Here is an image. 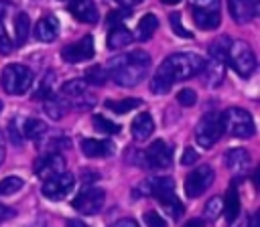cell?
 <instances>
[{
  "instance_id": "cell-1",
  "label": "cell",
  "mask_w": 260,
  "mask_h": 227,
  "mask_svg": "<svg viewBox=\"0 0 260 227\" xmlns=\"http://www.w3.org/2000/svg\"><path fill=\"white\" fill-rule=\"evenodd\" d=\"M205 59L197 53H173L169 55L150 81V91L156 95L169 93L175 81H185L201 73Z\"/></svg>"
},
{
  "instance_id": "cell-2",
  "label": "cell",
  "mask_w": 260,
  "mask_h": 227,
  "mask_svg": "<svg viewBox=\"0 0 260 227\" xmlns=\"http://www.w3.org/2000/svg\"><path fill=\"white\" fill-rule=\"evenodd\" d=\"M150 69V55L146 51H130L114 57L108 63V77L120 87H134L144 81Z\"/></svg>"
},
{
  "instance_id": "cell-3",
  "label": "cell",
  "mask_w": 260,
  "mask_h": 227,
  "mask_svg": "<svg viewBox=\"0 0 260 227\" xmlns=\"http://www.w3.org/2000/svg\"><path fill=\"white\" fill-rule=\"evenodd\" d=\"M142 191H144V195H152L173 219H179L183 215V211H185L183 203L175 197V182L169 176L148 178L146 182H142Z\"/></svg>"
},
{
  "instance_id": "cell-4",
  "label": "cell",
  "mask_w": 260,
  "mask_h": 227,
  "mask_svg": "<svg viewBox=\"0 0 260 227\" xmlns=\"http://www.w3.org/2000/svg\"><path fill=\"white\" fill-rule=\"evenodd\" d=\"M2 89L10 95H22L32 85V71L22 63H10L2 69L0 75Z\"/></svg>"
},
{
  "instance_id": "cell-5",
  "label": "cell",
  "mask_w": 260,
  "mask_h": 227,
  "mask_svg": "<svg viewBox=\"0 0 260 227\" xmlns=\"http://www.w3.org/2000/svg\"><path fill=\"white\" fill-rule=\"evenodd\" d=\"M221 116V126H223V132H228L230 136L234 138H252L254 132H256V126H254V120L252 116L242 109V107H228Z\"/></svg>"
},
{
  "instance_id": "cell-6",
  "label": "cell",
  "mask_w": 260,
  "mask_h": 227,
  "mask_svg": "<svg viewBox=\"0 0 260 227\" xmlns=\"http://www.w3.org/2000/svg\"><path fill=\"white\" fill-rule=\"evenodd\" d=\"M228 61H230V67H232L240 77H250V75L256 71V57H254V51H252L250 45L244 43V41H234V43H230Z\"/></svg>"
},
{
  "instance_id": "cell-7",
  "label": "cell",
  "mask_w": 260,
  "mask_h": 227,
  "mask_svg": "<svg viewBox=\"0 0 260 227\" xmlns=\"http://www.w3.org/2000/svg\"><path fill=\"white\" fill-rule=\"evenodd\" d=\"M221 134H223V126L219 114H205L195 126V142L203 150H209L221 138Z\"/></svg>"
},
{
  "instance_id": "cell-8",
  "label": "cell",
  "mask_w": 260,
  "mask_h": 227,
  "mask_svg": "<svg viewBox=\"0 0 260 227\" xmlns=\"http://www.w3.org/2000/svg\"><path fill=\"white\" fill-rule=\"evenodd\" d=\"M213 168L207 164H199L195 170H191L185 178V195L189 199H197L201 197L213 182Z\"/></svg>"
},
{
  "instance_id": "cell-9",
  "label": "cell",
  "mask_w": 260,
  "mask_h": 227,
  "mask_svg": "<svg viewBox=\"0 0 260 227\" xmlns=\"http://www.w3.org/2000/svg\"><path fill=\"white\" fill-rule=\"evenodd\" d=\"M75 186V178L73 174L69 172H61L57 176H51L47 180H43V186H41V193L45 199L49 201H63Z\"/></svg>"
},
{
  "instance_id": "cell-10",
  "label": "cell",
  "mask_w": 260,
  "mask_h": 227,
  "mask_svg": "<svg viewBox=\"0 0 260 227\" xmlns=\"http://www.w3.org/2000/svg\"><path fill=\"white\" fill-rule=\"evenodd\" d=\"M106 203V191L104 188H85L73 199V209L81 215H95L102 211Z\"/></svg>"
},
{
  "instance_id": "cell-11",
  "label": "cell",
  "mask_w": 260,
  "mask_h": 227,
  "mask_svg": "<svg viewBox=\"0 0 260 227\" xmlns=\"http://www.w3.org/2000/svg\"><path fill=\"white\" fill-rule=\"evenodd\" d=\"M144 162L148 168H169L173 162V148L165 140H154L144 152Z\"/></svg>"
},
{
  "instance_id": "cell-12",
  "label": "cell",
  "mask_w": 260,
  "mask_h": 227,
  "mask_svg": "<svg viewBox=\"0 0 260 227\" xmlns=\"http://www.w3.org/2000/svg\"><path fill=\"white\" fill-rule=\"evenodd\" d=\"M95 55V49H93V39L89 34L81 36L79 41L67 45L63 51H61V59L67 61V63H81V61H87Z\"/></svg>"
},
{
  "instance_id": "cell-13",
  "label": "cell",
  "mask_w": 260,
  "mask_h": 227,
  "mask_svg": "<svg viewBox=\"0 0 260 227\" xmlns=\"http://www.w3.org/2000/svg\"><path fill=\"white\" fill-rule=\"evenodd\" d=\"M35 174L39 176V178H43V180H47V178H51V176H57V174H61V172H65V158H63V154H59V152H49V154H45V156H41L37 162H35Z\"/></svg>"
},
{
  "instance_id": "cell-14",
  "label": "cell",
  "mask_w": 260,
  "mask_h": 227,
  "mask_svg": "<svg viewBox=\"0 0 260 227\" xmlns=\"http://www.w3.org/2000/svg\"><path fill=\"white\" fill-rule=\"evenodd\" d=\"M201 71H203L205 85L207 87H217L223 81V75H225V59L209 57V61H205Z\"/></svg>"
},
{
  "instance_id": "cell-15",
  "label": "cell",
  "mask_w": 260,
  "mask_h": 227,
  "mask_svg": "<svg viewBox=\"0 0 260 227\" xmlns=\"http://www.w3.org/2000/svg\"><path fill=\"white\" fill-rule=\"evenodd\" d=\"M250 152L244 150V148H232L223 154V164L234 172V174H240V172H246L250 168Z\"/></svg>"
},
{
  "instance_id": "cell-16",
  "label": "cell",
  "mask_w": 260,
  "mask_h": 227,
  "mask_svg": "<svg viewBox=\"0 0 260 227\" xmlns=\"http://www.w3.org/2000/svg\"><path fill=\"white\" fill-rule=\"evenodd\" d=\"M69 12L77 18V20H81V22H85V24H93V22H98V6L93 4V0H73L71 4H69Z\"/></svg>"
},
{
  "instance_id": "cell-17",
  "label": "cell",
  "mask_w": 260,
  "mask_h": 227,
  "mask_svg": "<svg viewBox=\"0 0 260 227\" xmlns=\"http://www.w3.org/2000/svg\"><path fill=\"white\" fill-rule=\"evenodd\" d=\"M81 152L87 158H104L114 152V144L110 140H98V138H83L81 140Z\"/></svg>"
},
{
  "instance_id": "cell-18",
  "label": "cell",
  "mask_w": 260,
  "mask_h": 227,
  "mask_svg": "<svg viewBox=\"0 0 260 227\" xmlns=\"http://www.w3.org/2000/svg\"><path fill=\"white\" fill-rule=\"evenodd\" d=\"M57 34H59V22H57V18L53 14L43 16L35 24V36L39 41H43V43H53L57 39Z\"/></svg>"
},
{
  "instance_id": "cell-19",
  "label": "cell",
  "mask_w": 260,
  "mask_h": 227,
  "mask_svg": "<svg viewBox=\"0 0 260 227\" xmlns=\"http://www.w3.org/2000/svg\"><path fill=\"white\" fill-rule=\"evenodd\" d=\"M130 132H132V138L138 142H144L146 138H150V134L154 132L152 116L150 114H138L130 124Z\"/></svg>"
},
{
  "instance_id": "cell-20",
  "label": "cell",
  "mask_w": 260,
  "mask_h": 227,
  "mask_svg": "<svg viewBox=\"0 0 260 227\" xmlns=\"http://www.w3.org/2000/svg\"><path fill=\"white\" fill-rule=\"evenodd\" d=\"M20 134H22V138H26V140L39 142L41 138L47 136V124L41 122V120H37V118L20 120Z\"/></svg>"
},
{
  "instance_id": "cell-21",
  "label": "cell",
  "mask_w": 260,
  "mask_h": 227,
  "mask_svg": "<svg viewBox=\"0 0 260 227\" xmlns=\"http://www.w3.org/2000/svg\"><path fill=\"white\" fill-rule=\"evenodd\" d=\"M228 10L238 24H246L256 16V8L246 4L244 0H228Z\"/></svg>"
},
{
  "instance_id": "cell-22",
  "label": "cell",
  "mask_w": 260,
  "mask_h": 227,
  "mask_svg": "<svg viewBox=\"0 0 260 227\" xmlns=\"http://www.w3.org/2000/svg\"><path fill=\"white\" fill-rule=\"evenodd\" d=\"M132 32L126 28V26H114V28H110V32H108V36H106V45H108V49L110 51H116V49H124V47H128L130 43H132Z\"/></svg>"
},
{
  "instance_id": "cell-23",
  "label": "cell",
  "mask_w": 260,
  "mask_h": 227,
  "mask_svg": "<svg viewBox=\"0 0 260 227\" xmlns=\"http://www.w3.org/2000/svg\"><path fill=\"white\" fill-rule=\"evenodd\" d=\"M156 28H158V18H156L152 12H148V14H144V16L138 20L134 39H138V41H148V39L154 34Z\"/></svg>"
},
{
  "instance_id": "cell-24",
  "label": "cell",
  "mask_w": 260,
  "mask_h": 227,
  "mask_svg": "<svg viewBox=\"0 0 260 227\" xmlns=\"http://www.w3.org/2000/svg\"><path fill=\"white\" fill-rule=\"evenodd\" d=\"M67 101L63 99V97H57V95H49L45 101H43V109H45V114L51 118V120H61L63 116H65V111H67Z\"/></svg>"
},
{
  "instance_id": "cell-25",
  "label": "cell",
  "mask_w": 260,
  "mask_h": 227,
  "mask_svg": "<svg viewBox=\"0 0 260 227\" xmlns=\"http://www.w3.org/2000/svg\"><path fill=\"white\" fill-rule=\"evenodd\" d=\"M55 81H57L55 71H47V73L43 75V79L37 83V87H35V91H32V97H35V99H47L49 95H53Z\"/></svg>"
},
{
  "instance_id": "cell-26",
  "label": "cell",
  "mask_w": 260,
  "mask_h": 227,
  "mask_svg": "<svg viewBox=\"0 0 260 227\" xmlns=\"http://www.w3.org/2000/svg\"><path fill=\"white\" fill-rule=\"evenodd\" d=\"M140 103H142V101H140V99H134V97H124V99H106V101H104L106 109H110V111H114V114H120V116H124V114H128L130 109L138 107Z\"/></svg>"
},
{
  "instance_id": "cell-27",
  "label": "cell",
  "mask_w": 260,
  "mask_h": 227,
  "mask_svg": "<svg viewBox=\"0 0 260 227\" xmlns=\"http://www.w3.org/2000/svg\"><path fill=\"white\" fill-rule=\"evenodd\" d=\"M221 211L225 213V219H228V221H234V219H238V215H240V197H238V191H236L234 184H232L230 191L225 193V205L221 207Z\"/></svg>"
},
{
  "instance_id": "cell-28",
  "label": "cell",
  "mask_w": 260,
  "mask_h": 227,
  "mask_svg": "<svg viewBox=\"0 0 260 227\" xmlns=\"http://www.w3.org/2000/svg\"><path fill=\"white\" fill-rule=\"evenodd\" d=\"M193 12V22L199 26V28H205V30H211V28H217L219 26V14L217 12H201V10H191Z\"/></svg>"
},
{
  "instance_id": "cell-29",
  "label": "cell",
  "mask_w": 260,
  "mask_h": 227,
  "mask_svg": "<svg viewBox=\"0 0 260 227\" xmlns=\"http://www.w3.org/2000/svg\"><path fill=\"white\" fill-rule=\"evenodd\" d=\"M28 32H30V18L26 12H18L14 16V39L18 45H22L26 39H28Z\"/></svg>"
},
{
  "instance_id": "cell-30",
  "label": "cell",
  "mask_w": 260,
  "mask_h": 227,
  "mask_svg": "<svg viewBox=\"0 0 260 227\" xmlns=\"http://www.w3.org/2000/svg\"><path fill=\"white\" fill-rule=\"evenodd\" d=\"M85 89H87V83L83 79H69L63 87H61V93L67 97V99H83L81 95H85Z\"/></svg>"
},
{
  "instance_id": "cell-31",
  "label": "cell",
  "mask_w": 260,
  "mask_h": 227,
  "mask_svg": "<svg viewBox=\"0 0 260 227\" xmlns=\"http://www.w3.org/2000/svg\"><path fill=\"white\" fill-rule=\"evenodd\" d=\"M24 186V178L22 176H14V174H10V176H6V178H2L0 180V197H10V195H16L20 188Z\"/></svg>"
},
{
  "instance_id": "cell-32",
  "label": "cell",
  "mask_w": 260,
  "mask_h": 227,
  "mask_svg": "<svg viewBox=\"0 0 260 227\" xmlns=\"http://www.w3.org/2000/svg\"><path fill=\"white\" fill-rule=\"evenodd\" d=\"M83 81L89 83V85H104V83L108 81V71H106V67H102V65L89 67V69L85 71V75H83Z\"/></svg>"
},
{
  "instance_id": "cell-33",
  "label": "cell",
  "mask_w": 260,
  "mask_h": 227,
  "mask_svg": "<svg viewBox=\"0 0 260 227\" xmlns=\"http://www.w3.org/2000/svg\"><path fill=\"white\" fill-rule=\"evenodd\" d=\"M91 124H93V128H95L98 132H102V134H118V132H120V126L114 124L112 120H108L106 116H93V118H91Z\"/></svg>"
},
{
  "instance_id": "cell-34",
  "label": "cell",
  "mask_w": 260,
  "mask_h": 227,
  "mask_svg": "<svg viewBox=\"0 0 260 227\" xmlns=\"http://www.w3.org/2000/svg\"><path fill=\"white\" fill-rule=\"evenodd\" d=\"M191 10L217 12L219 14V0H191Z\"/></svg>"
},
{
  "instance_id": "cell-35",
  "label": "cell",
  "mask_w": 260,
  "mask_h": 227,
  "mask_svg": "<svg viewBox=\"0 0 260 227\" xmlns=\"http://www.w3.org/2000/svg\"><path fill=\"white\" fill-rule=\"evenodd\" d=\"M169 22H171V26H173V30H175V34L177 36H183V39H193V34L183 26V22H181V16L177 14V12H173V14H169Z\"/></svg>"
},
{
  "instance_id": "cell-36",
  "label": "cell",
  "mask_w": 260,
  "mask_h": 227,
  "mask_svg": "<svg viewBox=\"0 0 260 227\" xmlns=\"http://www.w3.org/2000/svg\"><path fill=\"white\" fill-rule=\"evenodd\" d=\"M177 101H179L181 105H185V107L195 105V101H197V93H195V89H189V87L181 89V91L177 93Z\"/></svg>"
},
{
  "instance_id": "cell-37",
  "label": "cell",
  "mask_w": 260,
  "mask_h": 227,
  "mask_svg": "<svg viewBox=\"0 0 260 227\" xmlns=\"http://www.w3.org/2000/svg\"><path fill=\"white\" fill-rule=\"evenodd\" d=\"M205 217L207 219H217L219 217V213H221V199L219 197H213L211 201H207V205H205Z\"/></svg>"
},
{
  "instance_id": "cell-38",
  "label": "cell",
  "mask_w": 260,
  "mask_h": 227,
  "mask_svg": "<svg viewBox=\"0 0 260 227\" xmlns=\"http://www.w3.org/2000/svg\"><path fill=\"white\" fill-rule=\"evenodd\" d=\"M142 221H144L146 227H167L165 219H162L156 211H146V213L142 215Z\"/></svg>"
},
{
  "instance_id": "cell-39",
  "label": "cell",
  "mask_w": 260,
  "mask_h": 227,
  "mask_svg": "<svg viewBox=\"0 0 260 227\" xmlns=\"http://www.w3.org/2000/svg\"><path fill=\"white\" fill-rule=\"evenodd\" d=\"M8 134H10V142L20 146L22 144V134H20V120H10L8 124Z\"/></svg>"
},
{
  "instance_id": "cell-40",
  "label": "cell",
  "mask_w": 260,
  "mask_h": 227,
  "mask_svg": "<svg viewBox=\"0 0 260 227\" xmlns=\"http://www.w3.org/2000/svg\"><path fill=\"white\" fill-rule=\"evenodd\" d=\"M10 53H12V41L4 30V26L0 24V55H10Z\"/></svg>"
},
{
  "instance_id": "cell-41",
  "label": "cell",
  "mask_w": 260,
  "mask_h": 227,
  "mask_svg": "<svg viewBox=\"0 0 260 227\" xmlns=\"http://www.w3.org/2000/svg\"><path fill=\"white\" fill-rule=\"evenodd\" d=\"M197 160H199V154L195 152V148L187 146V148H185V152H183V156H181V164L189 166V164H195Z\"/></svg>"
},
{
  "instance_id": "cell-42",
  "label": "cell",
  "mask_w": 260,
  "mask_h": 227,
  "mask_svg": "<svg viewBox=\"0 0 260 227\" xmlns=\"http://www.w3.org/2000/svg\"><path fill=\"white\" fill-rule=\"evenodd\" d=\"M16 215V211H12L10 207H6V205H2L0 203V223H4V221H8V219H12Z\"/></svg>"
},
{
  "instance_id": "cell-43",
  "label": "cell",
  "mask_w": 260,
  "mask_h": 227,
  "mask_svg": "<svg viewBox=\"0 0 260 227\" xmlns=\"http://www.w3.org/2000/svg\"><path fill=\"white\" fill-rule=\"evenodd\" d=\"M110 227H140V225L130 217H124V219H118L116 223H112Z\"/></svg>"
},
{
  "instance_id": "cell-44",
  "label": "cell",
  "mask_w": 260,
  "mask_h": 227,
  "mask_svg": "<svg viewBox=\"0 0 260 227\" xmlns=\"http://www.w3.org/2000/svg\"><path fill=\"white\" fill-rule=\"evenodd\" d=\"M8 10H10V2L8 0H0V20L6 16Z\"/></svg>"
},
{
  "instance_id": "cell-45",
  "label": "cell",
  "mask_w": 260,
  "mask_h": 227,
  "mask_svg": "<svg viewBox=\"0 0 260 227\" xmlns=\"http://www.w3.org/2000/svg\"><path fill=\"white\" fill-rule=\"evenodd\" d=\"M4 156H6V144H4V136L0 132V164L4 162Z\"/></svg>"
},
{
  "instance_id": "cell-46",
  "label": "cell",
  "mask_w": 260,
  "mask_h": 227,
  "mask_svg": "<svg viewBox=\"0 0 260 227\" xmlns=\"http://www.w3.org/2000/svg\"><path fill=\"white\" fill-rule=\"evenodd\" d=\"M183 227H203V221L201 219H189Z\"/></svg>"
},
{
  "instance_id": "cell-47",
  "label": "cell",
  "mask_w": 260,
  "mask_h": 227,
  "mask_svg": "<svg viewBox=\"0 0 260 227\" xmlns=\"http://www.w3.org/2000/svg\"><path fill=\"white\" fill-rule=\"evenodd\" d=\"M67 227H87V225H85L81 219H69V221H67Z\"/></svg>"
},
{
  "instance_id": "cell-48",
  "label": "cell",
  "mask_w": 260,
  "mask_h": 227,
  "mask_svg": "<svg viewBox=\"0 0 260 227\" xmlns=\"http://www.w3.org/2000/svg\"><path fill=\"white\" fill-rule=\"evenodd\" d=\"M232 227H248V219H234L232 221Z\"/></svg>"
},
{
  "instance_id": "cell-49",
  "label": "cell",
  "mask_w": 260,
  "mask_h": 227,
  "mask_svg": "<svg viewBox=\"0 0 260 227\" xmlns=\"http://www.w3.org/2000/svg\"><path fill=\"white\" fill-rule=\"evenodd\" d=\"M120 6H136V4H140L142 0H116Z\"/></svg>"
},
{
  "instance_id": "cell-50",
  "label": "cell",
  "mask_w": 260,
  "mask_h": 227,
  "mask_svg": "<svg viewBox=\"0 0 260 227\" xmlns=\"http://www.w3.org/2000/svg\"><path fill=\"white\" fill-rule=\"evenodd\" d=\"M30 227H47V221H45V219L41 217V219H37V221H35V223L30 225Z\"/></svg>"
},
{
  "instance_id": "cell-51",
  "label": "cell",
  "mask_w": 260,
  "mask_h": 227,
  "mask_svg": "<svg viewBox=\"0 0 260 227\" xmlns=\"http://www.w3.org/2000/svg\"><path fill=\"white\" fill-rule=\"evenodd\" d=\"M162 4H169V6H173V4H179L181 0H160Z\"/></svg>"
},
{
  "instance_id": "cell-52",
  "label": "cell",
  "mask_w": 260,
  "mask_h": 227,
  "mask_svg": "<svg viewBox=\"0 0 260 227\" xmlns=\"http://www.w3.org/2000/svg\"><path fill=\"white\" fill-rule=\"evenodd\" d=\"M244 2H246V4H250V6H254V8L258 6V0H244Z\"/></svg>"
},
{
  "instance_id": "cell-53",
  "label": "cell",
  "mask_w": 260,
  "mask_h": 227,
  "mask_svg": "<svg viewBox=\"0 0 260 227\" xmlns=\"http://www.w3.org/2000/svg\"><path fill=\"white\" fill-rule=\"evenodd\" d=\"M0 111H2V101H0Z\"/></svg>"
}]
</instances>
